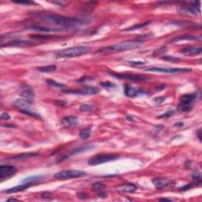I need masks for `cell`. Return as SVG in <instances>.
Wrapping results in <instances>:
<instances>
[{
  "instance_id": "6da1fadb",
  "label": "cell",
  "mask_w": 202,
  "mask_h": 202,
  "mask_svg": "<svg viewBox=\"0 0 202 202\" xmlns=\"http://www.w3.org/2000/svg\"><path fill=\"white\" fill-rule=\"evenodd\" d=\"M44 22L48 24L55 25L61 29H70L72 28L78 27L81 25L90 24L91 19L81 18V17H68L66 16H61L55 14H45L42 17Z\"/></svg>"
},
{
  "instance_id": "7a4b0ae2",
  "label": "cell",
  "mask_w": 202,
  "mask_h": 202,
  "mask_svg": "<svg viewBox=\"0 0 202 202\" xmlns=\"http://www.w3.org/2000/svg\"><path fill=\"white\" fill-rule=\"evenodd\" d=\"M141 45V42L138 41H130L120 43V44H112L110 46L104 47L99 49L96 53L100 54H111L115 53V52H122L129 50L135 49Z\"/></svg>"
},
{
  "instance_id": "3957f363",
  "label": "cell",
  "mask_w": 202,
  "mask_h": 202,
  "mask_svg": "<svg viewBox=\"0 0 202 202\" xmlns=\"http://www.w3.org/2000/svg\"><path fill=\"white\" fill-rule=\"evenodd\" d=\"M91 51V48L87 46H77L66 49L60 50L55 54V57L57 59H69V58H75L84 55L88 53Z\"/></svg>"
},
{
  "instance_id": "277c9868",
  "label": "cell",
  "mask_w": 202,
  "mask_h": 202,
  "mask_svg": "<svg viewBox=\"0 0 202 202\" xmlns=\"http://www.w3.org/2000/svg\"><path fill=\"white\" fill-rule=\"evenodd\" d=\"M197 93L184 94L179 98L180 104L178 106V111L180 112H188L193 108L194 100L197 99Z\"/></svg>"
},
{
  "instance_id": "5b68a950",
  "label": "cell",
  "mask_w": 202,
  "mask_h": 202,
  "mask_svg": "<svg viewBox=\"0 0 202 202\" xmlns=\"http://www.w3.org/2000/svg\"><path fill=\"white\" fill-rule=\"evenodd\" d=\"M119 155L115 154V153H104V154H98L91 157L88 160V164L91 166L99 165L103 164L107 162L113 161L118 159Z\"/></svg>"
},
{
  "instance_id": "8992f818",
  "label": "cell",
  "mask_w": 202,
  "mask_h": 202,
  "mask_svg": "<svg viewBox=\"0 0 202 202\" xmlns=\"http://www.w3.org/2000/svg\"><path fill=\"white\" fill-rule=\"evenodd\" d=\"M31 104L32 103H29L28 101L25 100L23 99H17L14 101L13 105L17 107V108H18L19 111H20L21 113L25 115H27L32 116V117L37 118H41V116L40 115L36 113L35 111H33L32 110L31 107Z\"/></svg>"
},
{
  "instance_id": "52a82bcc",
  "label": "cell",
  "mask_w": 202,
  "mask_h": 202,
  "mask_svg": "<svg viewBox=\"0 0 202 202\" xmlns=\"http://www.w3.org/2000/svg\"><path fill=\"white\" fill-rule=\"evenodd\" d=\"M86 175V172L81 170H65L55 173L54 178L59 180H66L72 178H78Z\"/></svg>"
},
{
  "instance_id": "ba28073f",
  "label": "cell",
  "mask_w": 202,
  "mask_h": 202,
  "mask_svg": "<svg viewBox=\"0 0 202 202\" xmlns=\"http://www.w3.org/2000/svg\"><path fill=\"white\" fill-rule=\"evenodd\" d=\"M149 72H158L165 74H178V73H189L191 72L190 68H161V67H151L145 70Z\"/></svg>"
},
{
  "instance_id": "9c48e42d",
  "label": "cell",
  "mask_w": 202,
  "mask_h": 202,
  "mask_svg": "<svg viewBox=\"0 0 202 202\" xmlns=\"http://www.w3.org/2000/svg\"><path fill=\"white\" fill-rule=\"evenodd\" d=\"M109 74L112 77L118 78V79H126L130 81H146L149 78V77L145 75H138V74H116V73H112L109 72Z\"/></svg>"
},
{
  "instance_id": "30bf717a",
  "label": "cell",
  "mask_w": 202,
  "mask_h": 202,
  "mask_svg": "<svg viewBox=\"0 0 202 202\" xmlns=\"http://www.w3.org/2000/svg\"><path fill=\"white\" fill-rule=\"evenodd\" d=\"M63 92L65 93H74L78 95H96L99 92V90L96 87L86 85L78 90H63Z\"/></svg>"
},
{
  "instance_id": "8fae6325",
  "label": "cell",
  "mask_w": 202,
  "mask_h": 202,
  "mask_svg": "<svg viewBox=\"0 0 202 202\" xmlns=\"http://www.w3.org/2000/svg\"><path fill=\"white\" fill-rule=\"evenodd\" d=\"M17 172V169L14 166L1 165L0 166V181L2 182L6 178H10Z\"/></svg>"
},
{
  "instance_id": "7c38bea8",
  "label": "cell",
  "mask_w": 202,
  "mask_h": 202,
  "mask_svg": "<svg viewBox=\"0 0 202 202\" xmlns=\"http://www.w3.org/2000/svg\"><path fill=\"white\" fill-rule=\"evenodd\" d=\"M33 45H36L35 43H33L32 41H23L21 39H14L11 40L9 42L6 44H2L1 47H19V48H27V47H31Z\"/></svg>"
},
{
  "instance_id": "4fadbf2b",
  "label": "cell",
  "mask_w": 202,
  "mask_h": 202,
  "mask_svg": "<svg viewBox=\"0 0 202 202\" xmlns=\"http://www.w3.org/2000/svg\"><path fill=\"white\" fill-rule=\"evenodd\" d=\"M197 2H192L189 6H181L178 7L180 13L188 15H197L200 12V6H197Z\"/></svg>"
},
{
  "instance_id": "5bb4252c",
  "label": "cell",
  "mask_w": 202,
  "mask_h": 202,
  "mask_svg": "<svg viewBox=\"0 0 202 202\" xmlns=\"http://www.w3.org/2000/svg\"><path fill=\"white\" fill-rule=\"evenodd\" d=\"M21 96L22 97V99L28 101L29 103H33L34 98H35V94L33 92V88L27 85H24V87L22 88V90L21 92Z\"/></svg>"
},
{
  "instance_id": "9a60e30c",
  "label": "cell",
  "mask_w": 202,
  "mask_h": 202,
  "mask_svg": "<svg viewBox=\"0 0 202 202\" xmlns=\"http://www.w3.org/2000/svg\"><path fill=\"white\" fill-rule=\"evenodd\" d=\"M124 92L125 95L128 97H134V96H139V95H143V94L147 93V91L143 89V88H133L128 85H124Z\"/></svg>"
},
{
  "instance_id": "2e32d148",
  "label": "cell",
  "mask_w": 202,
  "mask_h": 202,
  "mask_svg": "<svg viewBox=\"0 0 202 202\" xmlns=\"http://www.w3.org/2000/svg\"><path fill=\"white\" fill-rule=\"evenodd\" d=\"M26 30H33L36 32H41V33H53V32H59L62 31L59 28H53V27H48V26H42V25H33L29 26V27L25 28Z\"/></svg>"
},
{
  "instance_id": "e0dca14e",
  "label": "cell",
  "mask_w": 202,
  "mask_h": 202,
  "mask_svg": "<svg viewBox=\"0 0 202 202\" xmlns=\"http://www.w3.org/2000/svg\"><path fill=\"white\" fill-rule=\"evenodd\" d=\"M79 123V119L76 116H66L62 119L61 124L64 127H72L76 126Z\"/></svg>"
},
{
  "instance_id": "ac0fdd59",
  "label": "cell",
  "mask_w": 202,
  "mask_h": 202,
  "mask_svg": "<svg viewBox=\"0 0 202 202\" xmlns=\"http://www.w3.org/2000/svg\"><path fill=\"white\" fill-rule=\"evenodd\" d=\"M180 52L185 55H199L202 52V48L200 47H186L181 49Z\"/></svg>"
},
{
  "instance_id": "d6986e66",
  "label": "cell",
  "mask_w": 202,
  "mask_h": 202,
  "mask_svg": "<svg viewBox=\"0 0 202 202\" xmlns=\"http://www.w3.org/2000/svg\"><path fill=\"white\" fill-rule=\"evenodd\" d=\"M32 186V184L30 183H22L19 186H14L13 188H10V189H6V190H3V193H18V192H21L24 191V190H26L27 189L30 187Z\"/></svg>"
},
{
  "instance_id": "ffe728a7",
  "label": "cell",
  "mask_w": 202,
  "mask_h": 202,
  "mask_svg": "<svg viewBox=\"0 0 202 202\" xmlns=\"http://www.w3.org/2000/svg\"><path fill=\"white\" fill-rule=\"evenodd\" d=\"M118 191L122 193H134L137 189V186L133 183H124L116 187Z\"/></svg>"
},
{
  "instance_id": "44dd1931",
  "label": "cell",
  "mask_w": 202,
  "mask_h": 202,
  "mask_svg": "<svg viewBox=\"0 0 202 202\" xmlns=\"http://www.w3.org/2000/svg\"><path fill=\"white\" fill-rule=\"evenodd\" d=\"M38 156L39 153H25L13 156V157H11L10 160H15V161H22V160H28V159L34 158V157Z\"/></svg>"
},
{
  "instance_id": "7402d4cb",
  "label": "cell",
  "mask_w": 202,
  "mask_h": 202,
  "mask_svg": "<svg viewBox=\"0 0 202 202\" xmlns=\"http://www.w3.org/2000/svg\"><path fill=\"white\" fill-rule=\"evenodd\" d=\"M152 182H153L155 187L158 189H163L164 187L169 186L170 184H171V182H170V181L167 180V178H153V180H152Z\"/></svg>"
},
{
  "instance_id": "603a6c76",
  "label": "cell",
  "mask_w": 202,
  "mask_h": 202,
  "mask_svg": "<svg viewBox=\"0 0 202 202\" xmlns=\"http://www.w3.org/2000/svg\"><path fill=\"white\" fill-rule=\"evenodd\" d=\"M45 178L44 175H33V176H29L27 178H25L22 180V183H36V182H40L43 181Z\"/></svg>"
},
{
  "instance_id": "cb8c5ba5",
  "label": "cell",
  "mask_w": 202,
  "mask_h": 202,
  "mask_svg": "<svg viewBox=\"0 0 202 202\" xmlns=\"http://www.w3.org/2000/svg\"><path fill=\"white\" fill-rule=\"evenodd\" d=\"M200 41V38H197V37H193V36H189V35H184L180 36V37H175L174 39L171 40V42H175V41Z\"/></svg>"
},
{
  "instance_id": "d4e9b609",
  "label": "cell",
  "mask_w": 202,
  "mask_h": 202,
  "mask_svg": "<svg viewBox=\"0 0 202 202\" xmlns=\"http://www.w3.org/2000/svg\"><path fill=\"white\" fill-rule=\"evenodd\" d=\"M29 37L32 39H35V40H44V41H50V40H55V39L58 38L54 36H44L41 35V34H32V35H29Z\"/></svg>"
},
{
  "instance_id": "484cf974",
  "label": "cell",
  "mask_w": 202,
  "mask_h": 202,
  "mask_svg": "<svg viewBox=\"0 0 202 202\" xmlns=\"http://www.w3.org/2000/svg\"><path fill=\"white\" fill-rule=\"evenodd\" d=\"M37 70L40 72H44V73H51V72H54L56 70V66L55 65H48V66L37 67Z\"/></svg>"
},
{
  "instance_id": "4316f807",
  "label": "cell",
  "mask_w": 202,
  "mask_h": 202,
  "mask_svg": "<svg viewBox=\"0 0 202 202\" xmlns=\"http://www.w3.org/2000/svg\"><path fill=\"white\" fill-rule=\"evenodd\" d=\"M91 135V128L89 127V128H85L84 129V130H82L80 132L79 134V137L80 138H81V139H87V138H88L89 137H90Z\"/></svg>"
},
{
  "instance_id": "83f0119b",
  "label": "cell",
  "mask_w": 202,
  "mask_h": 202,
  "mask_svg": "<svg viewBox=\"0 0 202 202\" xmlns=\"http://www.w3.org/2000/svg\"><path fill=\"white\" fill-rule=\"evenodd\" d=\"M105 188H106V185L103 184V182H95V183H94L92 186V190H94V191H96V192L103 190Z\"/></svg>"
},
{
  "instance_id": "f1b7e54d",
  "label": "cell",
  "mask_w": 202,
  "mask_h": 202,
  "mask_svg": "<svg viewBox=\"0 0 202 202\" xmlns=\"http://www.w3.org/2000/svg\"><path fill=\"white\" fill-rule=\"evenodd\" d=\"M46 82L48 85H51V86L55 87V88H63L65 86L64 84H62L60 82H57V81H54L52 79H47Z\"/></svg>"
},
{
  "instance_id": "f546056e",
  "label": "cell",
  "mask_w": 202,
  "mask_h": 202,
  "mask_svg": "<svg viewBox=\"0 0 202 202\" xmlns=\"http://www.w3.org/2000/svg\"><path fill=\"white\" fill-rule=\"evenodd\" d=\"M80 111H81L85 112H91L94 109V106L92 104H88V103H85L80 107Z\"/></svg>"
},
{
  "instance_id": "4dcf8cb0",
  "label": "cell",
  "mask_w": 202,
  "mask_h": 202,
  "mask_svg": "<svg viewBox=\"0 0 202 202\" xmlns=\"http://www.w3.org/2000/svg\"><path fill=\"white\" fill-rule=\"evenodd\" d=\"M91 149H92V146H83V147L77 148V149L72 151L71 154H77V153H83V152H85L86 150H89Z\"/></svg>"
},
{
  "instance_id": "1f68e13d",
  "label": "cell",
  "mask_w": 202,
  "mask_h": 202,
  "mask_svg": "<svg viewBox=\"0 0 202 202\" xmlns=\"http://www.w3.org/2000/svg\"><path fill=\"white\" fill-rule=\"evenodd\" d=\"M150 22L151 21L144 22V23H142V24L136 25H134V26H132V27L128 28V29H125V30H126V31H130V30H135V29H142V28H143V27H145V26L148 25H149Z\"/></svg>"
},
{
  "instance_id": "d6a6232c",
  "label": "cell",
  "mask_w": 202,
  "mask_h": 202,
  "mask_svg": "<svg viewBox=\"0 0 202 202\" xmlns=\"http://www.w3.org/2000/svg\"><path fill=\"white\" fill-rule=\"evenodd\" d=\"M100 85L105 88H111L115 87V85L114 83L111 82V81H103V82H101Z\"/></svg>"
},
{
  "instance_id": "836d02e7",
  "label": "cell",
  "mask_w": 202,
  "mask_h": 202,
  "mask_svg": "<svg viewBox=\"0 0 202 202\" xmlns=\"http://www.w3.org/2000/svg\"><path fill=\"white\" fill-rule=\"evenodd\" d=\"M162 59H164L165 61H169V62H178L180 61V59L178 58L174 57V56H169V55H165V56H163Z\"/></svg>"
},
{
  "instance_id": "e575fe53",
  "label": "cell",
  "mask_w": 202,
  "mask_h": 202,
  "mask_svg": "<svg viewBox=\"0 0 202 202\" xmlns=\"http://www.w3.org/2000/svg\"><path fill=\"white\" fill-rule=\"evenodd\" d=\"M14 3H17V4H25V5H32V4H34L35 2H33V1H12Z\"/></svg>"
},
{
  "instance_id": "d590c367",
  "label": "cell",
  "mask_w": 202,
  "mask_h": 202,
  "mask_svg": "<svg viewBox=\"0 0 202 202\" xmlns=\"http://www.w3.org/2000/svg\"><path fill=\"white\" fill-rule=\"evenodd\" d=\"M41 196H42L43 198L44 199H52V194L51 193H49V192H44V193H43L42 194H41Z\"/></svg>"
},
{
  "instance_id": "8d00e7d4",
  "label": "cell",
  "mask_w": 202,
  "mask_h": 202,
  "mask_svg": "<svg viewBox=\"0 0 202 202\" xmlns=\"http://www.w3.org/2000/svg\"><path fill=\"white\" fill-rule=\"evenodd\" d=\"M192 177H193V178L194 179V180L198 181L199 182H200V180H201V177H200V175L199 174L198 172H194V174L192 175Z\"/></svg>"
},
{
  "instance_id": "74e56055",
  "label": "cell",
  "mask_w": 202,
  "mask_h": 202,
  "mask_svg": "<svg viewBox=\"0 0 202 202\" xmlns=\"http://www.w3.org/2000/svg\"><path fill=\"white\" fill-rule=\"evenodd\" d=\"M173 113H174V111H170L166 112L165 114L159 116V118H168V117H170L171 115H172Z\"/></svg>"
},
{
  "instance_id": "f35d334b",
  "label": "cell",
  "mask_w": 202,
  "mask_h": 202,
  "mask_svg": "<svg viewBox=\"0 0 202 202\" xmlns=\"http://www.w3.org/2000/svg\"><path fill=\"white\" fill-rule=\"evenodd\" d=\"M10 118V115L8 114V113H6V112H4V113H2V115H1V119L2 120H8Z\"/></svg>"
},
{
  "instance_id": "ab89813d",
  "label": "cell",
  "mask_w": 202,
  "mask_h": 202,
  "mask_svg": "<svg viewBox=\"0 0 202 202\" xmlns=\"http://www.w3.org/2000/svg\"><path fill=\"white\" fill-rule=\"evenodd\" d=\"M193 185H192L191 183H189V184H187V185H186V186H182V188H180V190H184V191H185V190H188V189H191L192 187H193Z\"/></svg>"
},
{
  "instance_id": "60d3db41",
  "label": "cell",
  "mask_w": 202,
  "mask_h": 202,
  "mask_svg": "<svg viewBox=\"0 0 202 202\" xmlns=\"http://www.w3.org/2000/svg\"><path fill=\"white\" fill-rule=\"evenodd\" d=\"M129 63L133 66H143L145 64L144 62H129Z\"/></svg>"
},
{
  "instance_id": "b9f144b4",
  "label": "cell",
  "mask_w": 202,
  "mask_h": 202,
  "mask_svg": "<svg viewBox=\"0 0 202 202\" xmlns=\"http://www.w3.org/2000/svg\"><path fill=\"white\" fill-rule=\"evenodd\" d=\"M98 196H99V197H102V198H105V197H107V193H105V192H103V190H101V191H99L98 192Z\"/></svg>"
},
{
  "instance_id": "7bdbcfd3",
  "label": "cell",
  "mask_w": 202,
  "mask_h": 202,
  "mask_svg": "<svg viewBox=\"0 0 202 202\" xmlns=\"http://www.w3.org/2000/svg\"><path fill=\"white\" fill-rule=\"evenodd\" d=\"M153 100H154L156 103H161L163 101H164V97H156V98H155Z\"/></svg>"
},
{
  "instance_id": "ee69618b",
  "label": "cell",
  "mask_w": 202,
  "mask_h": 202,
  "mask_svg": "<svg viewBox=\"0 0 202 202\" xmlns=\"http://www.w3.org/2000/svg\"><path fill=\"white\" fill-rule=\"evenodd\" d=\"M77 197L80 199H86L87 198V195L85 194L84 193H77Z\"/></svg>"
},
{
  "instance_id": "f6af8a7d",
  "label": "cell",
  "mask_w": 202,
  "mask_h": 202,
  "mask_svg": "<svg viewBox=\"0 0 202 202\" xmlns=\"http://www.w3.org/2000/svg\"><path fill=\"white\" fill-rule=\"evenodd\" d=\"M57 103H60L62 106H64V105H66V102H63V101H62V100H57Z\"/></svg>"
},
{
  "instance_id": "bcb514c9",
  "label": "cell",
  "mask_w": 202,
  "mask_h": 202,
  "mask_svg": "<svg viewBox=\"0 0 202 202\" xmlns=\"http://www.w3.org/2000/svg\"><path fill=\"white\" fill-rule=\"evenodd\" d=\"M5 127H10V128H16V126L14 125H5L4 126Z\"/></svg>"
},
{
  "instance_id": "7dc6e473",
  "label": "cell",
  "mask_w": 202,
  "mask_h": 202,
  "mask_svg": "<svg viewBox=\"0 0 202 202\" xmlns=\"http://www.w3.org/2000/svg\"><path fill=\"white\" fill-rule=\"evenodd\" d=\"M160 200H168V201H171V199H168V198H160Z\"/></svg>"
},
{
  "instance_id": "c3c4849f",
  "label": "cell",
  "mask_w": 202,
  "mask_h": 202,
  "mask_svg": "<svg viewBox=\"0 0 202 202\" xmlns=\"http://www.w3.org/2000/svg\"><path fill=\"white\" fill-rule=\"evenodd\" d=\"M197 134H198V138H199V140H200V141H201V138H200V130H199Z\"/></svg>"
},
{
  "instance_id": "681fc988",
  "label": "cell",
  "mask_w": 202,
  "mask_h": 202,
  "mask_svg": "<svg viewBox=\"0 0 202 202\" xmlns=\"http://www.w3.org/2000/svg\"><path fill=\"white\" fill-rule=\"evenodd\" d=\"M8 201H10V200H17V199H14V198H10V199H8Z\"/></svg>"
}]
</instances>
